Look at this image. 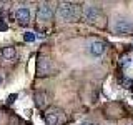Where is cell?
Here are the masks:
<instances>
[{"mask_svg":"<svg viewBox=\"0 0 133 125\" xmlns=\"http://www.w3.org/2000/svg\"><path fill=\"white\" fill-rule=\"evenodd\" d=\"M57 15L63 22H72L77 18V5L72 2H62L57 8Z\"/></svg>","mask_w":133,"mask_h":125,"instance_id":"obj_1","label":"cell"},{"mask_svg":"<svg viewBox=\"0 0 133 125\" xmlns=\"http://www.w3.org/2000/svg\"><path fill=\"white\" fill-rule=\"evenodd\" d=\"M113 32L116 35H133V22L127 17H118L113 23Z\"/></svg>","mask_w":133,"mask_h":125,"instance_id":"obj_2","label":"cell"},{"mask_svg":"<svg viewBox=\"0 0 133 125\" xmlns=\"http://www.w3.org/2000/svg\"><path fill=\"white\" fill-rule=\"evenodd\" d=\"M107 50V43L103 40H91L88 45V52L91 57H102Z\"/></svg>","mask_w":133,"mask_h":125,"instance_id":"obj_3","label":"cell"},{"mask_svg":"<svg viewBox=\"0 0 133 125\" xmlns=\"http://www.w3.org/2000/svg\"><path fill=\"white\" fill-rule=\"evenodd\" d=\"M53 17V8L50 3H42L38 7V10H37V18L40 20V22H48V20H52Z\"/></svg>","mask_w":133,"mask_h":125,"instance_id":"obj_4","label":"cell"},{"mask_svg":"<svg viewBox=\"0 0 133 125\" xmlns=\"http://www.w3.org/2000/svg\"><path fill=\"white\" fill-rule=\"evenodd\" d=\"M100 17V7L98 5H93V3H90V5H87L83 8V18L88 20V22H95Z\"/></svg>","mask_w":133,"mask_h":125,"instance_id":"obj_5","label":"cell"},{"mask_svg":"<svg viewBox=\"0 0 133 125\" xmlns=\"http://www.w3.org/2000/svg\"><path fill=\"white\" fill-rule=\"evenodd\" d=\"M52 72V64H50V60L47 57H40L38 62H37V73L40 75V77H45V75H48Z\"/></svg>","mask_w":133,"mask_h":125,"instance_id":"obj_6","label":"cell"},{"mask_svg":"<svg viewBox=\"0 0 133 125\" xmlns=\"http://www.w3.org/2000/svg\"><path fill=\"white\" fill-rule=\"evenodd\" d=\"M60 115H62V110L60 108H48L47 114H45V122L47 125H57L58 120H60Z\"/></svg>","mask_w":133,"mask_h":125,"instance_id":"obj_7","label":"cell"},{"mask_svg":"<svg viewBox=\"0 0 133 125\" xmlns=\"http://www.w3.org/2000/svg\"><path fill=\"white\" fill-rule=\"evenodd\" d=\"M15 18L18 20V23L27 25L28 22H30V10H28L27 7H20V8H17V12H15Z\"/></svg>","mask_w":133,"mask_h":125,"instance_id":"obj_8","label":"cell"},{"mask_svg":"<svg viewBox=\"0 0 133 125\" xmlns=\"http://www.w3.org/2000/svg\"><path fill=\"white\" fill-rule=\"evenodd\" d=\"M33 98H35V105L38 108H43L47 105V102H48V95L45 93V92H37Z\"/></svg>","mask_w":133,"mask_h":125,"instance_id":"obj_9","label":"cell"},{"mask_svg":"<svg viewBox=\"0 0 133 125\" xmlns=\"http://www.w3.org/2000/svg\"><path fill=\"white\" fill-rule=\"evenodd\" d=\"M2 57L5 58V60H14V58L17 57V50H15V47H3L2 48Z\"/></svg>","mask_w":133,"mask_h":125,"instance_id":"obj_10","label":"cell"},{"mask_svg":"<svg viewBox=\"0 0 133 125\" xmlns=\"http://www.w3.org/2000/svg\"><path fill=\"white\" fill-rule=\"evenodd\" d=\"M35 39H37V35L33 32H25V35H23L25 42H35Z\"/></svg>","mask_w":133,"mask_h":125,"instance_id":"obj_11","label":"cell"},{"mask_svg":"<svg viewBox=\"0 0 133 125\" xmlns=\"http://www.w3.org/2000/svg\"><path fill=\"white\" fill-rule=\"evenodd\" d=\"M122 85L125 87V89H133V80H131V78H123Z\"/></svg>","mask_w":133,"mask_h":125,"instance_id":"obj_12","label":"cell"},{"mask_svg":"<svg viewBox=\"0 0 133 125\" xmlns=\"http://www.w3.org/2000/svg\"><path fill=\"white\" fill-rule=\"evenodd\" d=\"M128 64H130V58H128V57H125L123 60H122V65L125 67V65H128Z\"/></svg>","mask_w":133,"mask_h":125,"instance_id":"obj_13","label":"cell"},{"mask_svg":"<svg viewBox=\"0 0 133 125\" xmlns=\"http://www.w3.org/2000/svg\"><path fill=\"white\" fill-rule=\"evenodd\" d=\"M80 125H95L93 122H83V123H80Z\"/></svg>","mask_w":133,"mask_h":125,"instance_id":"obj_14","label":"cell"},{"mask_svg":"<svg viewBox=\"0 0 133 125\" xmlns=\"http://www.w3.org/2000/svg\"><path fill=\"white\" fill-rule=\"evenodd\" d=\"M2 83H3V78H2V75H0V85H2Z\"/></svg>","mask_w":133,"mask_h":125,"instance_id":"obj_15","label":"cell"}]
</instances>
